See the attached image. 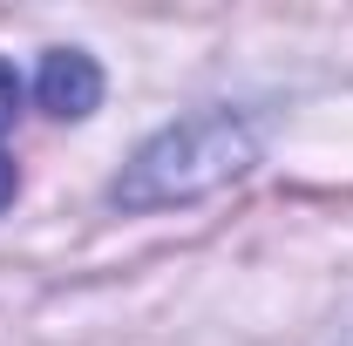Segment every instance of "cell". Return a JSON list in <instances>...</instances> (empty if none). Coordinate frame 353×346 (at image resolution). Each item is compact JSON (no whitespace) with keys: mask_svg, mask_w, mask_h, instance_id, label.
Listing matches in <instances>:
<instances>
[{"mask_svg":"<svg viewBox=\"0 0 353 346\" xmlns=\"http://www.w3.org/2000/svg\"><path fill=\"white\" fill-rule=\"evenodd\" d=\"M259 163V136L238 109H197L170 123L163 136H150L136 150L123 176L109 183V204L116 211H170V204H197L224 183Z\"/></svg>","mask_w":353,"mask_h":346,"instance_id":"6da1fadb","label":"cell"},{"mask_svg":"<svg viewBox=\"0 0 353 346\" xmlns=\"http://www.w3.org/2000/svg\"><path fill=\"white\" fill-rule=\"evenodd\" d=\"M34 102H41L54 123H82L88 109L102 102V68L82 48H48L41 68H34Z\"/></svg>","mask_w":353,"mask_h":346,"instance_id":"7a4b0ae2","label":"cell"},{"mask_svg":"<svg viewBox=\"0 0 353 346\" xmlns=\"http://www.w3.org/2000/svg\"><path fill=\"white\" fill-rule=\"evenodd\" d=\"M14 116H21V75H14V61L0 54V211L21 197V170H14V150H7V130H14Z\"/></svg>","mask_w":353,"mask_h":346,"instance_id":"3957f363","label":"cell"}]
</instances>
